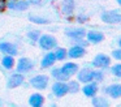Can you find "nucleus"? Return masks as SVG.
<instances>
[{"instance_id": "nucleus-1", "label": "nucleus", "mask_w": 121, "mask_h": 107, "mask_svg": "<svg viewBox=\"0 0 121 107\" xmlns=\"http://www.w3.org/2000/svg\"><path fill=\"white\" fill-rule=\"evenodd\" d=\"M102 20L107 23H121L120 12H105L102 14Z\"/></svg>"}, {"instance_id": "nucleus-2", "label": "nucleus", "mask_w": 121, "mask_h": 107, "mask_svg": "<svg viewBox=\"0 0 121 107\" xmlns=\"http://www.w3.org/2000/svg\"><path fill=\"white\" fill-rule=\"evenodd\" d=\"M39 44H40V47L44 48V50H51V48H53L57 43H56V39L53 38V37L43 35V37H40V39H39Z\"/></svg>"}, {"instance_id": "nucleus-3", "label": "nucleus", "mask_w": 121, "mask_h": 107, "mask_svg": "<svg viewBox=\"0 0 121 107\" xmlns=\"http://www.w3.org/2000/svg\"><path fill=\"white\" fill-rule=\"evenodd\" d=\"M30 84L37 89H44L48 84V78L47 76H35L34 78H31Z\"/></svg>"}, {"instance_id": "nucleus-4", "label": "nucleus", "mask_w": 121, "mask_h": 107, "mask_svg": "<svg viewBox=\"0 0 121 107\" xmlns=\"http://www.w3.org/2000/svg\"><path fill=\"white\" fill-rule=\"evenodd\" d=\"M52 90H53V93H55V95L63 97L69 91V85H66V84H64V82H56L55 85L52 86Z\"/></svg>"}, {"instance_id": "nucleus-5", "label": "nucleus", "mask_w": 121, "mask_h": 107, "mask_svg": "<svg viewBox=\"0 0 121 107\" xmlns=\"http://www.w3.org/2000/svg\"><path fill=\"white\" fill-rule=\"evenodd\" d=\"M33 68V61L27 57H21L18 60V65H17V70L18 72H27Z\"/></svg>"}, {"instance_id": "nucleus-6", "label": "nucleus", "mask_w": 121, "mask_h": 107, "mask_svg": "<svg viewBox=\"0 0 121 107\" xmlns=\"http://www.w3.org/2000/svg\"><path fill=\"white\" fill-rule=\"evenodd\" d=\"M22 82H24V76L18 74V73H14V74H12L8 80V88L9 89L17 88V86H20Z\"/></svg>"}, {"instance_id": "nucleus-7", "label": "nucleus", "mask_w": 121, "mask_h": 107, "mask_svg": "<svg viewBox=\"0 0 121 107\" xmlns=\"http://www.w3.org/2000/svg\"><path fill=\"white\" fill-rule=\"evenodd\" d=\"M108 64H109V57L105 56V55H98L94 59V61H92V65H94V67H98V68L107 67Z\"/></svg>"}, {"instance_id": "nucleus-8", "label": "nucleus", "mask_w": 121, "mask_h": 107, "mask_svg": "<svg viewBox=\"0 0 121 107\" xmlns=\"http://www.w3.org/2000/svg\"><path fill=\"white\" fill-rule=\"evenodd\" d=\"M0 51L4 52V54H7V55H17L16 46L12 44V43H7V42L0 43Z\"/></svg>"}, {"instance_id": "nucleus-9", "label": "nucleus", "mask_w": 121, "mask_h": 107, "mask_svg": "<svg viewBox=\"0 0 121 107\" xmlns=\"http://www.w3.org/2000/svg\"><path fill=\"white\" fill-rule=\"evenodd\" d=\"M78 80L82 82H89V81L94 80V72L90 69H82L78 73Z\"/></svg>"}, {"instance_id": "nucleus-10", "label": "nucleus", "mask_w": 121, "mask_h": 107, "mask_svg": "<svg viewBox=\"0 0 121 107\" xmlns=\"http://www.w3.org/2000/svg\"><path fill=\"white\" fill-rule=\"evenodd\" d=\"M8 7L12 9H17V10H25L29 7V1H24V0H20V1H9Z\"/></svg>"}, {"instance_id": "nucleus-11", "label": "nucleus", "mask_w": 121, "mask_h": 107, "mask_svg": "<svg viewBox=\"0 0 121 107\" xmlns=\"http://www.w3.org/2000/svg\"><path fill=\"white\" fill-rule=\"evenodd\" d=\"M66 35L72 37V38H76V39H81L82 37L86 34V31L83 29H66L65 30Z\"/></svg>"}, {"instance_id": "nucleus-12", "label": "nucleus", "mask_w": 121, "mask_h": 107, "mask_svg": "<svg viewBox=\"0 0 121 107\" xmlns=\"http://www.w3.org/2000/svg\"><path fill=\"white\" fill-rule=\"evenodd\" d=\"M105 93H108L113 98H118L121 97V85H112L109 88L105 89Z\"/></svg>"}, {"instance_id": "nucleus-13", "label": "nucleus", "mask_w": 121, "mask_h": 107, "mask_svg": "<svg viewBox=\"0 0 121 107\" xmlns=\"http://www.w3.org/2000/svg\"><path fill=\"white\" fill-rule=\"evenodd\" d=\"M61 69H63V72L65 73L66 76H69V77H70L72 74H74V73L77 72V69H78V65H77V64H73V63H68V64H65L63 68H61Z\"/></svg>"}, {"instance_id": "nucleus-14", "label": "nucleus", "mask_w": 121, "mask_h": 107, "mask_svg": "<svg viewBox=\"0 0 121 107\" xmlns=\"http://www.w3.org/2000/svg\"><path fill=\"white\" fill-rule=\"evenodd\" d=\"M87 39L92 43H98V42L103 41V34L99 31H89L87 33Z\"/></svg>"}, {"instance_id": "nucleus-15", "label": "nucleus", "mask_w": 121, "mask_h": 107, "mask_svg": "<svg viewBox=\"0 0 121 107\" xmlns=\"http://www.w3.org/2000/svg\"><path fill=\"white\" fill-rule=\"evenodd\" d=\"M83 55H85V50L79 46L72 47V48L69 50V56L73 57V59H76V57H82Z\"/></svg>"}, {"instance_id": "nucleus-16", "label": "nucleus", "mask_w": 121, "mask_h": 107, "mask_svg": "<svg viewBox=\"0 0 121 107\" xmlns=\"http://www.w3.org/2000/svg\"><path fill=\"white\" fill-rule=\"evenodd\" d=\"M55 60H56V54L50 52V54H47V55L44 56V59L42 60V67H43V68L50 67V65H52L53 63H55Z\"/></svg>"}, {"instance_id": "nucleus-17", "label": "nucleus", "mask_w": 121, "mask_h": 107, "mask_svg": "<svg viewBox=\"0 0 121 107\" xmlns=\"http://www.w3.org/2000/svg\"><path fill=\"white\" fill-rule=\"evenodd\" d=\"M29 103L31 104V106H34V107L42 106V103H43V97L40 95V94H33V95L30 97V99H29Z\"/></svg>"}, {"instance_id": "nucleus-18", "label": "nucleus", "mask_w": 121, "mask_h": 107, "mask_svg": "<svg viewBox=\"0 0 121 107\" xmlns=\"http://www.w3.org/2000/svg\"><path fill=\"white\" fill-rule=\"evenodd\" d=\"M73 8H74L73 0H64V4H63L64 14H70V13L73 12Z\"/></svg>"}, {"instance_id": "nucleus-19", "label": "nucleus", "mask_w": 121, "mask_h": 107, "mask_svg": "<svg viewBox=\"0 0 121 107\" xmlns=\"http://www.w3.org/2000/svg\"><path fill=\"white\" fill-rule=\"evenodd\" d=\"M96 90H98L96 84H89V85H86L83 88V93L86 94L87 97H92L95 93H96Z\"/></svg>"}, {"instance_id": "nucleus-20", "label": "nucleus", "mask_w": 121, "mask_h": 107, "mask_svg": "<svg viewBox=\"0 0 121 107\" xmlns=\"http://www.w3.org/2000/svg\"><path fill=\"white\" fill-rule=\"evenodd\" d=\"M52 76L55 78H57V80H60V81H63V80H68L69 78V76H66L65 73L63 72V69H53L52 70Z\"/></svg>"}, {"instance_id": "nucleus-21", "label": "nucleus", "mask_w": 121, "mask_h": 107, "mask_svg": "<svg viewBox=\"0 0 121 107\" xmlns=\"http://www.w3.org/2000/svg\"><path fill=\"white\" fill-rule=\"evenodd\" d=\"M14 61H13V57L12 56H5L3 59V67L7 68V69H11L12 67H13Z\"/></svg>"}, {"instance_id": "nucleus-22", "label": "nucleus", "mask_w": 121, "mask_h": 107, "mask_svg": "<svg viewBox=\"0 0 121 107\" xmlns=\"http://www.w3.org/2000/svg\"><path fill=\"white\" fill-rule=\"evenodd\" d=\"M92 103H94L96 107H105V106H108L107 99H104V98H95L94 101H92Z\"/></svg>"}, {"instance_id": "nucleus-23", "label": "nucleus", "mask_w": 121, "mask_h": 107, "mask_svg": "<svg viewBox=\"0 0 121 107\" xmlns=\"http://www.w3.org/2000/svg\"><path fill=\"white\" fill-rule=\"evenodd\" d=\"M55 54H56V59H59V60H63L66 56V51L64 48H59Z\"/></svg>"}, {"instance_id": "nucleus-24", "label": "nucleus", "mask_w": 121, "mask_h": 107, "mask_svg": "<svg viewBox=\"0 0 121 107\" xmlns=\"http://www.w3.org/2000/svg\"><path fill=\"white\" fill-rule=\"evenodd\" d=\"M112 73L117 77H121V64H117L112 68Z\"/></svg>"}, {"instance_id": "nucleus-25", "label": "nucleus", "mask_w": 121, "mask_h": 107, "mask_svg": "<svg viewBox=\"0 0 121 107\" xmlns=\"http://www.w3.org/2000/svg\"><path fill=\"white\" fill-rule=\"evenodd\" d=\"M30 21L33 22H37V23H47V20L46 18H39V17H30Z\"/></svg>"}, {"instance_id": "nucleus-26", "label": "nucleus", "mask_w": 121, "mask_h": 107, "mask_svg": "<svg viewBox=\"0 0 121 107\" xmlns=\"http://www.w3.org/2000/svg\"><path fill=\"white\" fill-rule=\"evenodd\" d=\"M69 91H72V93L78 91V84L77 82H70L69 84Z\"/></svg>"}, {"instance_id": "nucleus-27", "label": "nucleus", "mask_w": 121, "mask_h": 107, "mask_svg": "<svg viewBox=\"0 0 121 107\" xmlns=\"http://www.w3.org/2000/svg\"><path fill=\"white\" fill-rule=\"evenodd\" d=\"M29 37L33 39V41H37V39L39 38V31H30Z\"/></svg>"}, {"instance_id": "nucleus-28", "label": "nucleus", "mask_w": 121, "mask_h": 107, "mask_svg": "<svg viewBox=\"0 0 121 107\" xmlns=\"http://www.w3.org/2000/svg\"><path fill=\"white\" fill-rule=\"evenodd\" d=\"M103 78V73L102 72H94V80L100 81Z\"/></svg>"}, {"instance_id": "nucleus-29", "label": "nucleus", "mask_w": 121, "mask_h": 107, "mask_svg": "<svg viewBox=\"0 0 121 107\" xmlns=\"http://www.w3.org/2000/svg\"><path fill=\"white\" fill-rule=\"evenodd\" d=\"M113 57H116V59L121 60V50H116V51H113Z\"/></svg>"}, {"instance_id": "nucleus-30", "label": "nucleus", "mask_w": 121, "mask_h": 107, "mask_svg": "<svg viewBox=\"0 0 121 107\" xmlns=\"http://www.w3.org/2000/svg\"><path fill=\"white\" fill-rule=\"evenodd\" d=\"M4 7H5V1L4 0H0V12L4 9Z\"/></svg>"}, {"instance_id": "nucleus-31", "label": "nucleus", "mask_w": 121, "mask_h": 107, "mask_svg": "<svg viewBox=\"0 0 121 107\" xmlns=\"http://www.w3.org/2000/svg\"><path fill=\"white\" fill-rule=\"evenodd\" d=\"M117 3H118V4H120V5H121V0H117Z\"/></svg>"}, {"instance_id": "nucleus-32", "label": "nucleus", "mask_w": 121, "mask_h": 107, "mask_svg": "<svg viewBox=\"0 0 121 107\" xmlns=\"http://www.w3.org/2000/svg\"><path fill=\"white\" fill-rule=\"evenodd\" d=\"M120 46H121V39H120Z\"/></svg>"}]
</instances>
